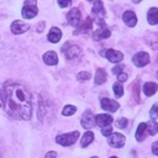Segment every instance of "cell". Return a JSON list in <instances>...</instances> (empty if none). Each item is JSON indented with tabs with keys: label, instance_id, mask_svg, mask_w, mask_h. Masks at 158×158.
Wrapping results in <instances>:
<instances>
[{
	"label": "cell",
	"instance_id": "24",
	"mask_svg": "<svg viewBox=\"0 0 158 158\" xmlns=\"http://www.w3.org/2000/svg\"><path fill=\"white\" fill-rule=\"evenodd\" d=\"M147 132L151 136H154L158 132V123L154 120H151L147 122Z\"/></svg>",
	"mask_w": 158,
	"mask_h": 158
},
{
	"label": "cell",
	"instance_id": "5",
	"mask_svg": "<svg viewBox=\"0 0 158 158\" xmlns=\"http://www.w3.org/2000/svg\"><path fill=\"white\" fill-rule=\"evenodd\" d=\"M107 142L114 148H121L125 144V136L121 133H111L109 136Z\"/></svg>",
	"mask_w": 158,
	"mask_h": 158
},
{
	"label": "cell",
	"instance_id": "38",
	"mask_svg": "<svg viewBox=\"0 0 158 158\" xmlns=\"http://www.w3.org/2000/svg\"><path fill=\"white\" fill-rule=\"evenodd\" d=\"M43 26H44V22H41V25H38V27H37V31H38V32L43 31V30H42V28H43Z\"/></svg>",
	"mask_w": 158,
	"mask_h": 158
},
{
	"label": "cell",
	"instance_id": "11",
	"mask_svg": "<svg viewBox=\"0 0 158 158\" xmlns=\"http://www.w3.org/2000/svg\"><path fill=\"white\" fill-rule=\"evenodd\" d=\"M93 14L96 16L98 21H102V19L105 17V10H104V5L101 0H96L93 5Z\"/></svg>",
	"mask_w": 158,
	"mask_h": 158
},
{
	"label": "cell",
	"instance_id": "7",
	"mask_svg": "<svg viewBox=\"0 0 158 158\" xmlns=\"http://www.w3.org/2000/svg\"><path fill=\"white\" fill-rule=\"evenodd\" d=\"M80 123L84 128H91L95 123V117L93 115V112L90 110H86L83 116H81V120H80Z\"/></svg>",
	"mask_w": 158,
	"mask_h": 158
},
{
	"label": "cell",
	"instance_id": "3",
	"mask_svg": "<svg viewBox=\"0 0 158 158\" xmlns=\"http://www.w3.org/2000/svg\"><path fill=\"white\" fill-rule=\"evenodd\" d=\"M78 138H79V132L78 131H74V132H70V133H64V135L57 136L56 142L58 144H62L64 147H68V146H72L73 143H75Z\"/></svg>",
	"mask_w": 158,
	"mask_h": 158
},
{
	"label": "cell",
	"instance_id": "42",
	"mask_svg": "<svg viewBox=\"0 0 158 158\" xmlns=\"http://www.w3.org/2000/svg\"><path fill=\"white\" fill-rule=\"evenodd\" d=\"M157 78H158V72H157Z\"/></svg>",
	"mask_w": 158,
	"mask_h": 158
},
{
	"label": "cell",
	"instance_id": "35",
	"mask_svg": "<svg viewBox=\"0 0 158 158\" xmlns=\"http://www.w3.org/2000/svg\"><path fill=\"white\" fill-rule=\"evenodd\" d=\"M117 79H118V81H126L127 80V74L126 73H120L117 75Z\"/></svg>",
	"mask_w": 158,
	"mask_h": 158
},
{
	"label": "cell",
	"instance_id": "34",
	"mask_svg": "<svg viewBox=\"0 0 158 158\" xmlns=\"http://www.w3.org/2000/svg\"><path fill=\"white\" fill-rule=\"evenodd\" d=\"M70 2H72V0H58V5L60 7H67L70 5Z\"/></svg>",
	"mask_w": 158,
	"mask_h": 158
},
{
	"label": "cell",
	"instance_id": "30",
	"mask_svg": "<svg viewBox=\"0 0 158 158\" xmlns=\"http://www.w3.org/2000/svg\"><path fill=\"white\" fill-rule=\"evenodd\" d=\"M149 116H151L152 120H154V118L158 117V105H157V104H154V105L152 106V109H151V111H149Z\"/></svg>",
	"mask_w": 158,
	"mask_h": 158
},
{
	"label": "cell",
	"instance_id": "31",
	"mask_svg": "<svg viewBox=\"0 0 158 158\" xmlns=\"http://www.w3.org/2000/svg\"><path fill=\"white\" fill-rule=\"evenodd\" d=\"M116 126L118 127V128H125L126 126H127V118H118L117 121H116Z\"/></svg>",
	"mask_w": 158,
	"mask_h": 158
},
{
	"label": "cell",
	"instance_id": "26",
	"mask_svg": "<svg viewBox=\"0 0 158 158\" xmlns=\"http://www.w3.org/2000/svg\"><path fill=\"white\" fill-rule=\"evenodd\" d=\"M75 111H77V107H75V106H73V105H67V106H64L62 114H63L64 116H70V115L75 114Z\"/></svg>",
	"mask_w": 158,
	"mask_h": 158
},
{
	"label": "cell",
	"instance_id": "25",
	"mask_svg": "<svg viewBox=\"0 0 158 158\" xmlns=\"http://www.w3.org/2000/svg\"><path fill=\"white\" fill-rule=\"evenodd\" d=\"M112 89H114V93H115V95H116L117 98H121V96L123 95V86L121 85V83H120V81L114 83Z\"/></svg>",
	"mask_w": 158,
	"mask_h": 158
},
{
	"label": "cell",
	"instance_id": "14",
	"mask_svg": "<svg viewBox=\"0 0 158 158\" xmlns=\"http://www.w3.org/2000/svg\"><path fill=\"white\" fill-rule=\"evenodd\" d=\"M112 122V117L107 114H100L98 116H95V123L100 127H106Z\"/></svg>",
	"mask_w": 158,
	"mask_h": 158
},
{
	"label": "cell",
	"instance_id": "28",
	"mask_svg": "<svg viewBox=\"0 0 158 158\" xmlns=\"http://www.w3.org/2000/svg\"><path fill=\"white\" fill-rule=\"evenodd\" d=\"M148 43H149L151 48H153V49H158V33H154V35L152 36V40L148 41Z\"/></svg>",
	"mask_w": 158,
	"mask_h": 158
},
{
	"label": "cell",
	"instance_id": "2",
	"mask_svg": "<svg viewBox=\"0 0 158 158\" xmlns=\"http://www.w3.org/2000/svg\"><path fill=\"white\" fill-rule=\"evenodd\" d=\"M21 12L23 19H33L38 14L37 0H25V5Z\"/></svg>",
	"mask_w": 158,
	"mask_h": 158
},
{
	"label": "cell",
	"instance_id": "40",
	"mask_svg": "<svg viewBox=\"0 0 158 158\" xmlns=\"http://www.w3.org/2000/svg\"><path fill=\"white\" fill-rule=\"evenodd\" d=\"M141 0H133V2H139Z\"/></svg>",
	"mask_w": 158,
	"mask_h": 158
},
{
	"label": "cell",
	"instance_id": "39",
	"mask_svg": "<svg viewBox=\"0 0 158 158\" xmlns=\"http://www.w3.org/2000/svg\"><path fill=\"white\" fill-rule=\"evenodd\" d=\"M1 106H2V99H1V93H0V109H1Z\"/></svg>",
	"mask_w": 158,
	"mask_h": 158
},
{
	"label": "cell",
	"instance_id": "19",
	"mask_svg": "<svg viewBox=\"0 0 158 158\" xmlns=\"http://www.w3.org/2000/svg\"><path fill=\"white\" fill-rule=\"evenodd\" d=\"M142 90H143V93H144L147 96H152V95L156 94V91L158 90V85H157L156 83H153V81H148V83H146V84L143 85Z\"/></svg>",
	"mask_w": 158,
	"mask_h": 158
},
{
	"label": "cell",
	"instance_id": "41",
	"mask_svg": "<svg viewBox=\"0 0 158 158\" xmlns=\"http://www.w3.org/2000/svg\"><path fill=\"white\" fill-rule=\"evenodd\" d=\"M110 158H117V157H110Z\"/></svg>",
	"mask_w": 158,
	"mask_h": 158
},
{
	"label": "cell",
	"instance_id": "21",
	"mask_svg": "<svg viewBox=\"0 0 158 158\" xmlns=\"http://www.w3.org/2000/svg\"><path fill=\"white\" fill-rule=\"evenodd\" d=\"M146 132H147V123H144V122L139 123L137 127V131H136V139L138 142L143 141L146 137Z\"/></svg>",
	"mask_w": 158,
	"mask_h": 158
},
{
	"label": "cell",
	"instance_id": "33",
	"mask_svg": "<svg viewBox=\"0 0 158 158\" xmlns=\"http://www.w3.org/2000/svg\"><path fill=\"white\" fill-rule=\"evenodd\" d=\"M101 133H102L104 136H107V137H109V136H110V135L112 133V128H111L110 126H106L105 128H102V131H101Z\"/></svg>",
	"mask_w": 158,
	"mask_h": 158
},
{
	"label": "cell",
	"instance_id": "22",
	"mask_svg": "<svg viewBox=\"0 0 158 158\" xmlns=\"http://www.w3.org/2000/svg\"><path fill=\"white\" fill-rule=\"evenodd\" d=\"M106 79H107V74H106V72L104 70V69H101V68H99L98 70H96V74H95V84H104L105 81H106Z\"/></svg>",
	"mask_w": 158,
	"mask_h": 158
},
{
	"label": "cell",
	"instance_id": "9",
	"mask_svg": "<svg viewBox=\"0 0 158 158\" xmlns=\"http://www.w3.org/2000/svg\"><path fill=\"white\" fill-rule=\"evenodd\" d=\"M101 107H102L104 110H106V111L115 112V111L120 107V105H118L117 101H115V100H112V99L102 98V99H101Z\"/></svg>",
	"mask_w": 158,
	"mask_h": 158
},
{
	"label": "cell",
	"instance_id": "17",
	"mask_svg": "<svg viewBox=\"0 0 158 158\" xmlns=\"http://www.w3.org/2000/svg\"><path fill=\"white\" fill-rule=\"evenodd\" d=\"M67 59H74L80 54V48L78 46H70L68 49H63Z\"/></svg>",
	"mask_w": 158,
	"mask_h": 158
},
{
	"label": "cell",
	"instance_id": "13",
	"mask_svg": "<svg viewBox=\"0 0 158 158\" xmlns=\"http://www.w3.org/2000/svg\"><path fill=\"white\" fill-rule=\"evenodd\" d=\"M122 19H123V22H125L128 27H133V26H136V23H137V17H136L135 12L131 11V10L125 11Z\"/></svg>",
	"mask_w": 158,
	"mask_h": 158
},
{
	"label": "cell",
	"instance_id": "6",
	"mask_svg": "<svg viewBox=\"0 0 158 158\" xmlns=\"http://www.w3.org/2000/svg\"><path fill=\"white\" fill-rule=\"evenodd\" d=\"M67 19H68L69 25H72V26H74V27H75V26H79V25H80V19H81V15H80L79 9L73 7V9L68 12Z\"/></svg>",
	"mask_w": 158,
	"mask_h": 158
},
{
	"label": "cell",
	"instance_id": "43",
	"mask_svg": "<svg viewBox=\"0 0 158 158\" xmlns=\"http://www.w3.org/2000/svg\"><path fill=\"white\" fill-rule=\"evenodd\" d=\"M91 158H98V157H91Z\"/></svg>",
	"mask_w": 158,
	"mask_h": 158
},
{
	"label": "cell",
	"instance_id": "12",
	"mask_svg": "<svg viewBox=\"0 0 158 158\" xmlns=\"http://www.w3.org/2000/svg\"><path fill=\"white\" fill-rule=\"evenodd\" d=\"M28 27H30L28 23H25V22H22V21L16 20V21H14V22L11 23V32L15 33V35H20V33L26 32V31L28 30Z\"/></svg>",
	"mask_w": 158,
	"mask_h": 158
},
{
	"label": "cell",
	"instance_id": "1",
	"mask_svg": "<svg viewBox=\"0 0 158 158\" xmlns=\"http://www.w3.org/2000/svg\"><path fill=\"white\" fill-rule=\"evenodd\" d=\"M5 111L14 118L30 120L31 118V99L27 89L20 84L5 85Z\"/></svg>",
	"mask_w": 158,
	"mask_h": 158
},
{
	"label": "cell",
	"instance_id": "20",
	"mask_svg": "<svg viewBox=\"0 0 158 158\" xmlns=\"http://www.w3.org/2000/svg\"><path fill=\"white\" fill-rule=\"evenodd\" d=\"M147 20L149 25H157L158 23V9L152 7L147 12Z\"/></svg>",
	"mask_w": 158,
	"mask_h": 158
},
{
	"label": "cell",
	"instance_id": "8",
	"mask_svg": "<svg viewBox=\"0 0 158 158\" xmlns=\"http://www.w3.org/2000/svg\"><path fill=\"white\" fill-rule=\"evenodd\" d=\"M110 35H111L110 30H109V28L105 26V23L102 22V23H101V27L94 31V33H93V38H94L95 41H100V40H104V38L110 37Z\"/></svg>",
	"mask_w": 158,
	"mask_h": 158
},
{
	"label": "cell",
	"instance_id": "16",
	"mask_svg": "<svg viewBox=\"0 0 158 158\" xmlns=\"http://www.w3.org/2000/svg\"><path fill=\"white\" fill-rule=\"evenodd\" d=\"M47 37H48L49 42L57 43V42L60 40V37H62V31H60L59 28H57V27H52V28L49 30V33H48Z\"/></svg>",
	"mask_w": 158,
	"mask_h": 158
},
{
	"label": "cell",
	"instance_id": "27",
	"mask_svg": "<svg viewBox=\"0 0 158 158\" xmlns=\"http://www.w3.org/2000/svg\"><path fill=\"white\" fill-rule=\"evenodd\" d=\"M132 91H133V98L136 99V101L139 100V81L136 80L135 84H132Z\"/></svg>",
	"mask_w": 158,
	"mask_h": 158
},
{
	"label": "cell",
	"instance_id": "29",
	"mask_svg": "<svg viewBox=\"0 0 158 158\" xmlns=\"http://www.w3.org/2000/svg\"><path fill=\"white\" fill-rule=\"evenodd\" d=\"M90 77H91L90 72H80V73H78V75H77V78H78L79 80H88V79H90Z\"/></svg>",
	"mask_w": 158,
	"mask_h": 158
},
{
	"label": "cell",
	"instance_id": "37",
	"mask_svg": "<svg viewBox=\"0 0 158 158\" xmlns=\"http://www.w3.org/2000/svg\"><path fill=\"white\" fill-rule=\"evenodd\" d=\"M46 158H57V153L53 152V151H51V152H48L46 154Z\"/></svg>",
	"mask_w": 158,
	"mask_h": 158
},
{
	"label": "cell",
	"instance_id": "10",
	"mask_svg": "<svg viewBox=\"0 0 158 158\" xmlns=\"http://www.w3.org/2000/svg\"><path fill=\"white\" fill-rule=\"evenodd\" d=\"M110 62L112 63H118L123 59V54L118 51H115V49H106L104 53H102Z\"/></svg>",
	"mask_w": 158,
	"mask_h": 158
},
{
	"label": "cell",
	"instance_id": "15",
	"mask_svg": "<svg viewBox=\"0 0 158 158\" xmlns=\"http://www.w3.org/2000/svg\"><path fill=\"white\" fill-rule=\"evenodd\" d=\"M43 62L48 65H56L58 63V56L53 51H48L43 54Z\"/></svg>",
	"mask_w": 158,
	"mask_h": 158
},
{
	"label": "cell",
	"instance_id": "32",
	"mask_svg": "<svg viewBox=\"0 0 158 158\" xmlns=\"http://www.w3.org/2000/svg\"><path fill=\"white\" fill-rule=\"evenodd\" d=\"M122 69H123V65H122V64L116 65V67H114V68H112V73H114V74H116V75H118L120 73H122Z\"/></svg>",
	"mask_w": 158,
	"mask_h": 158
},
{
	"label": "cell",
	"instance_id": "36",
	"mask_svg": "<svg viewBox=\"0 0 158 158\" xmlns=\"http://www.w3.org/2000/svg\"><path fill=\"white\" fill-rule=\"evenodd\" d=\"M152 152H153V154L158 156V141L152 144Z\"/></svg>",
	"mask_w": 158,
	"mask_h": 158
},
{
	"label": "cell",
	"instance_id": "23",
	"mask_svg": "<svg viewBox=\"0 0 158 158\" xmlns=\"http://www.w3.org/2000/svg\"><path fill=\"white\" fill-rule=\"evenodd\" d=\"M93 141H94V133H93L91 131H86V132L84 133L83 138H81V143H80V146H81L83 148H85V147L89 146Z\"/></svg>",
	"mask_w": 158,
	"mask_h": 158
},
{
	"label": "cell",
	"instance_id": "44",
	"mask_svg": "<svg viewBox=\"0 0 158 158\" xmlns=\"http://www.w3.org/2000/svg\"><path fill=\"white\" fill-rule=\"evenodd\" d=\"M88 1H93V0H88Z\"/></svg>",
	"mask_w": 158,
	"mask_h": 158
},
{
	"label": "cell",
	"instance_id": "18",
	"mask_svg": "<svg viewBox=\"0 0 158 158\" xmlns=\"http://www.w3.org/2000/svg\"><path fill=\"white\" fill-rule=\"evenodd\" d=\"M91 25H93V21H91V19L88 16V17L85 19L84 23L80 25V26L74 31V35H79V33H85V32H88V31L91 28Z\"/></svg>",
	"mask_w": 158,
	"mask_h": 158
},
{
	"label": "cell",
	"instance_id": "4",
	"mask_svg": "<svg viewBox=\"0 0 158 158\" xmlns=\"http://www.w3.org/2000/svg\"><path fill=\"white\" fill-rule=\"evenodd\" d=\"M149 54L147 52H138L132 57V62L136 67H144L149 63Z\"/></svg>",
	"mask_w": 158,
	"mask_h": 158
}]
</instances>
